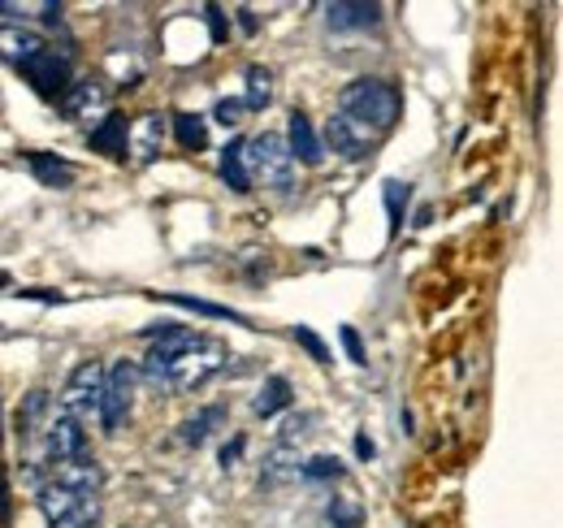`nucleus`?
Here are the masks:
<instances>
[{"label": "nucleus", "mask_w": 563, "mask_h": 528, "mask_svg": "<svg viewBox=\"0 0 563 528\" xmlns=\"http://www.w3.org/2000/svg\"><path fill=\"white\" fill-rule=\"evenodd\" d=\"M299 476L303 481H339L343 476V463L334 460V455H317V460L299 463Z\"/></svg>", "instance_id": "nucleus-26"}, {"label": "nucleus", "mask_w": 563, "mask_h": 528, "mask_svg": "<svg viewBox=\"0 0 563 528\" xmlns=\"http://www.w3.org/2000/svg\"><path fill=\"white\" fill-rule=\"evenodd\" d=\"M408 199H412V187H408V183H386V217H390V234H399L404 212H408Z\"/></svg>", "instance_id": "nucleus-25"}, {"label": "nucleus", "mask_w": 563, "mask_h": 528, "mask_svg": "<svg viewBox=\"0 0 563 528\" xmlns=\"http://www.w3.org/2000/svg\"><path fill=\"white\" fill-rule=\"evenodd\" d=\"M53 481H62V485H70V490H78V494L96 498V490H100V463L91 460V455L70 460V463H57V468H53Z\"/></svg>", "instance_id": "nucleus-16"}, {"label": "nucleus", "mask_w": 563, "mask_h": 528, "mask_svg": "<svg viewBox=\"0 0 563 528\" xmlns=\"http://www.w3.org/2000/svg\"><path fill=\"white\" fill-rule=\"evenodd\" d=\"M274 100V74L265 66H247V96H243V109H265Z\"/></svg>", "instance_id": "nucleus-22"}, {"label": "nucleus", "mask_w": 563, "mask_h": 528, "mask_svg": "<svg viewBox=\"0 0 563 528\" xmlns=\"http://www.w3.org/2000/svg\"><path fill=\"white\" fill-rule=\"evenodd\" d=\"M26 161H31V174H35L44 187H57V191H62V187L74 183V165L62 161V156H53V152H31Z\"/></svg>", "instance_id": "nucleus-18"}, {"label": "nucleus", "mask_w": 563, "mask_h": 528, "mask_svg": "<svg viewBox=\"0 0 563 528\" xmlns=\"http://www.w3.org/2000/svg\"><path fill=\"white\" fill-rule=\"evenodd\" d=\"M221 416H225L221 407H205L200 416H191V420H183V442H187V447H200V442H205V438H209V433H212V425H217Z\"/></svg>", "instance_id": "nucleus-24"}, {"label": "nucleus", "mask_w": 563, "mask_h": 528, "mask_svg": "<svg viewBox=\"0 0 563 528\" xmlns=\"http://www.w3.org/2000/svg\"><path fill=\"white\" fill-rule=\"evenodd\" d=\"M44 455L53 468L87 455V429L74 416H66L62 407H53V420H48V433H44Z\"/></svg>", "instance_id": "nucleus-6"}, {"label": "nucleus", "mask_w": 563, "mask_h": 528, "mask_svg": "<svg viewBox=\"0 0 563 528\" xmlns=\"http://www.w3.org/2000/svg\"><path fill=\"white\" fill-rule=\"evenodd\" d=\"M135 386H140V369L131 360H118L104 369V398H100V425L104 433H118L131 416V403H135Z\"/></svg>", "instance_id": "nucleus-4"}, {"label": "nucleus", "mask_w": 563, "mask_h": 528, "mask_svg": "<svg viewBox=\"0 0 563 528\" xmlns=\"http://www.w3.org/2000/svg\"><path fill=\"white\" fill-rule=\"evenodd\" d=\"M243 156H247V174L261 178L265 187L286 191L295 183V161L286 152V139L282 134H256V139H243Z\"/></svg>", "instance_id": "nucleus-3"}, {"label": "nucleus", "mask_w": 563, "mask_h": 528, "mask_svg": "<svg viewBox=\"0 0 563 528\" xmlns=\"http://www.w3.org/2000/svg\"><path fill=\"white\" fill-rule=\"evenodd\" d=\"M225 342H217V338H196L178 360H169L165 364V373H161V386L165 391H174V395H187V391H196V386H205L209 377H217L221 369H225Z\"/></svg>", "instance_id": "nucleus-2"}, {"label": "nucleus", "mask_w": 563, "mask_h": 528, "mask_svg": "<svg viewBox=\"0 0 563 528\" xmlns=\"http://www.w3.org/2000/svg\"><path fill=\"white\" fill-rule=\"evenodd\" d=\"M339 338H343V346H347V360H352V364H368L364 342H360V333H355L352 326H343V330H339Z\"/></svg>", "instance_id": "nucleus-31"}, {"label": "nucleus", "mask_w": 563, "mask_h": 528, "mask_svg": "<svg viewBox=\"0 0 563 528\" xmlns=\"http://www.w3.org/2000/svg\"><path fill=\"white\" fill-rule=\"evenodd\" d=\"M377 139H382V134H373L368 127L352 122L347 113H334V118L325 122V143H330L334 156H343V161H364V156H373Z\"/></svg>", "instance_id": "nucleus-7"}, {"label": "nucleus", "mask_w": 563, "mask_h": 528, "mask_svg": "<svg viewBox=\"0 0 563 528\" xmlns=\"http://www.w3.org/2000/svg\"><path fill=\"white\" fill-rule=\"evenodd\" d=\"M161 299L174 304V308H187V312L212 317V321H243L239 312H230V308H221V304H209V299H196V295H161Z\"/></svg>", "instance_id": "nucleus-23"}, {"label": "nucleus", "mask_w": 563, "mask_h": 528, "mask_svg": "<svg viewBox=\"0 0 563 528\" xmlns=\"http://www.w3.org/2000/svg\"><path fill=\"white\" fill-rule=\"evenodd\" d=\"M308 425H312V416H286L282 420V447H295V442H303L308 438Z\"/></svg>", "instance_id": "nucleus-29"}, {"label": "nucleus", "mask_w": 563, "mask_h": 528, "mask_svg": "<svg viewBox=\"0 0 563 528\" xmlns=\"http://www.w3.org/2000/svg\"><path fill=\"white\" fill-rule=\"evenodd\" d=\"M239 26H243V31H247V35H252V31H256V18H252V9H239Z\"/></svg>", "instance_id": "nucleus-35"}, {"label": "nucleus", "mask_w": 563, "mask_h": 528, "mask_svg": "<svg viewBox=\"0 0 563 528\" xmlns=\"http://www.w3.org/2000/svg\"><path fill=\"white\" fill-rule=\"evenodd\" d=\"M295 342H299V346H303V351H308L317 364H330V346H325L317 333L308 330V326H295Z\"/></svg>", "instance_id": "nucleus-27"}, {"label": "nucleus", "mask_w": 563, "mask_h": 528, "mask_svg": "<svg viewBox=\"0 0 563 528\" xmlns=\"http://www.w3.org/2000/svg\"><path fill=\"white\" fill-rule=\"evenodd\" d=\"M290 476H299V451L295 447H274L269 455H265V468H261V481L265 485H282V481H290Z\"/></svg>", "instance_id": "nucleus-19"}, {"label": "nucleus", "mask_w": 563, "mask_h": 528, "mask_svg": "<svg viewBox=\"0 0 563 528\" xmlns=\"http://www.w3.org/2000/svg\"><path fill=\"white\" fill-rule=\"evenodd\" d=\"M100 398H104V364L100 360H87V364H78L70 373V382H66L57 407L82 425V420L100 416Z\"/></svg>", "instance_id": "nucleus-5"}, {"label": "nucleus", "mask_w": 563, "mask_h": 528, "mask_svg": "<svg viewBox=\"0 0 563 528\" xmlns=\"http://www.w3.org/2000/svg\"><path fill=\"white\" fill-rule=\"evenodd\" d=\"M161 143H165V122H161V113H143L140 122L126 131V156H135V165H147V161H156Z\"/></svg>", "instance_id": "nucleus-13"}, {"label": "nucleus", "mask_w": 563, "mask_h": 528, "mask_svg": "<svg viewBox=\"0 0 563 528\" xmlns=\"http://www.w3.org/2000/svg\"><path fill=\"white\" fill-rule=\"evenodd\" d=\"M339 113H347L352 122L368 127L373 134H386L404 113V96L386 78H355L339 96Z\"/></svg>", "instance_id": "nucleus-1"}, {"label": "nucleus", "mask_w": 563, "mask_h": 528, "mask_svg": "<svg viewBox=\"0 0 563 528\" xmlns=\"http://www.w3.org/2000/svg\"><path fill=\"white\" fill-rule=\"evenodd\" d=\"M330 520H334V528H355L364 520V512H360L355 503H347V498H334V503H330Z\"/></svg>", "instance_id": "nucleus-28"}, {"label": "nucleus", "mask_w": 563, "mask_h": 528, "mask_svg": "<svg viewBox=\"0 0 563 528\" xmlns=\"http://www.w3.org/2000/svg\"><path fill=\"white\" fill-rule=\"evenodd\" d=\"M4 286H9V273H4V268H0V290H4Z\"/></svg>", "instance_id": "nucleus-36"}, {"label": "nucleus", "mask_w": 563, "mask_h": 528, "mask_svg": "<svg viewBox=\"0 0 563 528\" xmlns=\"http://www.w3.org/2000/svg\"><path fill=\"white\" fill-rule=\"evenodd\" d=\"M243 113H247V109H243V100H217V105H212V118H217L221 127H239V122H243Z\"/></svg>", "instance_id": "nucleus-30"}, {"label": "nucleus", "mask_w": 563, "mask_h": 528, "mask_svg": "<svg viewBox=\"0 0 563 528\" xmlns=\"http://www.w3.org/2000/svg\"><path fill=\"white\" fill-rule=\"evenodd\" d=\"M174 139L187 152H205L209 147V122L200 113H174Z\"/></svg>", "instance_id": "nucleus-20"}, {"label": "nucleus", "mask_w": 563, "mask_h": 528, "mask_svg": "<svg viewBox=\"0 0 563 528\" xmlns=\"http://www.w3.org/2000/svg\"><path fill=\"white\" fill-rule=\"evenodd\" d=\"M104 109H109V91H104V82H96V78H70V87L62 91V113H66L70 122H82V118L104 113Z\"/></svg>", "instance_id": "nucleus-10"}, {"label": "nucleus", "mask_w": 563, "mask_h": 528, "mask_svg": "<svg viewBox=\"0 0 563 528\" xmlns=\"http://www.w3.org/2000/svg\"><path fill=\"white\" fill-rule=\"evenodd\" d=\"M205 13H209L212 40H225V35H230V26H225V13H221V9H217V4H209V9H205Z\"/></svg>", "instance_id": "nucleus-32"}, {"label": "nucleus", "mask_w": 563, "mask_h": 528, "mask_svg": "<svg viewBox=\"0 0 563 528\" xmlns=\"http://www.w3.org/2000/svg\"><path fill=\"white\" fill-rule=\"evenodd\" d=\"M44 48H48L44 35H35L31 26H18V22H4V26H0V62L22 69L26 62H35Z\"/></svg>", "instance_id": "nucleus-11"}, {"label": "nucleus", "mask_w": 563, "mask_h": 528, "mask_svg": "<svg viewBox=\"0 0 563 528\" xmlns=\"http://www.w3.org/2000/svg\"><path fill=\"white\" fill-rule=\"evenodd\" d=\"M196 338H200V333L187 330V326H169L165 333H156V342H152V351H147V360H143V377H147L152 386H161L165 364H169V360H178Z\"/></svg>", "instance_id": "nucleus-8"}, {"label": "nucleus", "mask_w": 563, "mask_h": 528, "mask_svg": "<svg viewBox=\"0 0 563 528\" xmlns=\"http://www.w3.org/2000/svg\"><path fill=\"white\" fill-rule=\"evenodd\" d=\"M286 152H290V161H299V165H321L325 161V147H321V139L312 131V122H308V113H290V127H286Z\"/></svg>", "instance_id": "nucleus-12"}, {"label": "nucleus", "mask_w": 563, "mask_h": 528, "mask_svg": "<svg viewBox=\"0 0 563 528\" xmlns=\"http://www.w3.org/2000/svg\"><path fill=\"white\" fill-rule=\"evenodd\" d=\"M325 22L334 31H368L382 22V4H368V0H334L325 9Z\"/></svg>", "instance_id": "nucleus-14"}, {"label": "nucleus", "mask_w": 563, "mask_h": 528, "mask_svg": "<svg viewBox=\"0 0 563 528\" xmlns=\"http://www.w3.org/2000/svg\"><path fill=\"white\" fill-rule=\"evenodd\" d=\"M355 455H360V460H373V455H377V447H373V442L360 433V438H355Z\"/></svg>", "instance_id": "nucleus-34"}, {"label": "nucleus", "mask_w": 563, "mask_h": 528, "mask_svg": "<svg viewBox=\"0 0 563 528\" xmlns=\"http://www.w3.org/2000/svg\"><path fill=\"white\" fill-rule=\"evenodd\" d=\"M126 118L122 113H104L100 118V127H91V147L96 152H104V156H113V161H126Z\"/></svg>", "instance_id": "nucleus-15"}, {"label": "nucleus", "mask_w": 563, "mask_h": 528, "mask_svg": "<svg viewBox=\"0 0 563 528\" xmlns=\"http://www.w3.org/2000/svg\"><path fill=\"white\" fill-rule=\"evenodd\" d=\"M22 74L31 78V87L40 91V96H57L62 100V91L70 87V57H57L53 48H44L35 62H26Z\"/></svg>", "instance_id": "nucleus-9"}, {"label": "nucleus", "mask_w": 563, "mask_h": 528, "mask_svg": "<svg viewBox=\"0 0 563 528\" xmlns=\"http://www.w3.org/2000/svg\"><path fill=\"white\" fill-rule=\"evenodd\" d=\"M221 178H225V187L230 191H252V174H247V156H243V139H234V143H225L221 147Z\"/></svg>", "instance_id": "nucleus-17"}, {"label": "nucleus", "mask_w": 563, "mask_h": 528, "mask_svg": "<svg viewBox=\"0 0 563 528\" xmlns=\"http://www.w3.org/2000/svg\"><path fill=\"white\" fill-rule=\"evenodd\" d=\"M282 407H290V382L286 377H269L261 386V395L252 398V411L256 416H278Z\"/></svg>", "instance_id": "nucleus-21"}, {"label": "nucleus", "mask_w": 563, "mask_h": 528, "mask_svg": "<svg viewBox=\"0 0 563 528\" xmlns=\"http://www.w3.org/2000/svg\"><path fill=\"white\" fill-rule=\"evenodd\" d=\"M239 455H243V438H234V442H230V447H225V451H221V463H225V468H230V463L239 460Z\"/></svg>", "instance_id": "nucleus-33"}]
</instances>
